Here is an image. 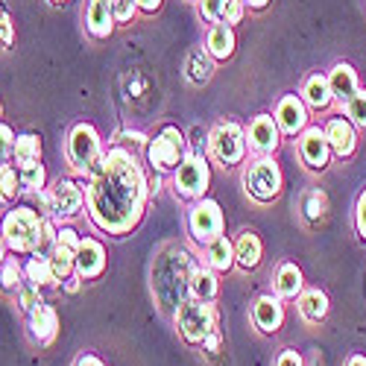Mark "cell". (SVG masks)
<instances>
[{
	"label": "cell",
	"mask_w": 366,
	"mask_h": 366,
	"mask_svg": "<svg viewBox=\"0 0 366 366\" xmlns=\"http://www.w3.org/2000/svg\"><path fill=\"white\" fill-rule=\"evenodd\" d=\"M0 117H4V103H0Z\"/></svg>",
	"instance_id": "obj_54"
},
{
	"label": "cell",
	"mask_w": 366,
	"mask_h": 366,
	"mask_svg": "<svg viewBox=\"0 0 366 366\" xmlns=\"http://www.w3.org/2000/svg\"><path fill=\"white\" fill-rule=\"evenodd\" d=\"M6 252H9V243H6L4 232H0V264H4V261H6Z\"/></svg>",
	"instance_id": "obj_50"
},
{
	"label": "cell",
	"mask_w": 366,
	"mask_h": 366,
	"mask_svg": "<svg viewBox=\"0 0 366 366\" xmlns=\"http://www.w3.org/2000/svg\"><path fill=\"white\" fill-rule=\"evenodd\" d=\"M68 164L79 173V176H88L91 170L97 167V162L103 159V141H100V132L91 127V124H76L68 135Z\"/></svg>",
	"instance_id": "obj_9"
},
{
	"label": "cell",
	"mask_w": 366,
	"mask_h": 366,
	"mask_svg": "<svg viewBox=\"0 0 366 366\" xmlns=\"http://www.w3.org/2000/svg\"><path fill=\"white\" fill-rule=\"evenodd\" d=\"M247 129L237 120H220V124L208 132V152L211 159L223 167H234L247 159Z\"/></svg>",
	"instance_id": "obj_8"
},
{
	"label": "cell",
	"mask_w": 366,
	"mask_h": 366,
	"mask_svg": "<svg viewBox=\"0 0 366 366\" xmlns=\"http://www.w3.org/2000/svg\"><path fill=\"white\" fill-rule=\"evenodd\" d=\"M15 47V24L9 12L0 6V50H12Z\"/></svg>",
	"instance_id": "obj_38"
},
{
	"label": "cell",
	"mask_w": 366,
	"mask_h": 366,
	"mask_svg": "<svg viewBox=\"0 0 366 366\" xmlns=\"http://www.w3.org/2000/svg\"><path fill=\"white\" fill-rule=\"evenodd\" d=\"M299 156H302V162H305V167L308 170H325L328 164H331V144H328V138H325V129H320V127H308L302 135H299Z\"/></svg>",
	"instance_id": "obj_13"
},
{
	"label": "cell",
	"mask_w": 366,
	"mask_h": 366,
	"mask_svg": "<svg viewBox=\"0 0 366 366\" xmlns=\"http://www.w3.org/2000/svg\"><path fill=\"white\" fill-rule=\"evenodd\" d=\"M12 162L15 167L29 164V162H41V138L36 132H24L15 138V149H12Z\"/></svg>",
	"instance_id": "obj_32"
},
{
	"label": "cell",
	"mask_w": 366,
	"mask_h": 366,
	"mask_svg": "<svg viewBox=\"0 0 366 366\" xmlns=\"http://www.w3.org/2000/svg\"><path fill=\"white\" fill-rule=\"evenodd\" d=\"M299 97L305 100V106H308V109H317V112L328 109L334 103L331 85H328V74H311V76H305Z\"/></svg>",
	"instance_id": "obj_22"
},
{
	"label": "cell",
	"mask_w": 366,
	"mask_h": 366,
	"mask_svg": "<svg viewBox=\"0 0 366 366\" xmlns=\"http://www.w3.org/2000/svg\"><path fill=\"white\" fill-rule=\"evenodd\" d=\"M74 249H68V247H62V243H56V247L50 249V255H47V261H50V269H53V279H56V285H62L65 279H71L74 272H76V261H74Z\"/></svg>",
	"instance_id": "obj_30"
},
{
	"label": "cell",
	"mask_w": 366,
	"mask_h": 366,
	"mask_svg": "<svg viewBox=\"0 0 366 366\" xmlns=\"http://www.w3.org/2000/svg\"><path fill=\"white\" fill-rule=\"evenodd\" d=\"M194 255L179 247V243H164L156 252L149 279H152V293L164 314H176L182 305L191 299V276H194Z\"/></svg>",
	"instance_id": "obj_2"
},
{
	"label": "cell",
	"mask_w": 366,
	"mask_h": 366,
	"mask_svg": "<svg viewBox=\"0 0 366 366\" xmlns=\"http://www.w3.org/2000/svg\"><path fill=\"white\" fill-rule=\"evenodd\" d=\"M302 211H305V220L308 223H320L328 211V197L322 191H308L302 197Z\"/></svg>",
	"instance_id": "obj_35"
},
{
	"label": "cell",
	"mask_w": 366,
	"mask_h": 366,
	"mask_svg": "<svg viewBox=\"0 0 366 366\" xmlns=\"http://www.w3.org/2000/svg\"><path fill=\"white\" fill-rule=\"evenodd\" d=\"M299 317L311 325H320L328 317V296L320 287H308L299 293Z\"/></svg>",
	"instance_id": "obj_25"
},
{
	"label": "cell",
	"mask_w": 366,
	"mask_h": 366,
	"mask_svg": "<svg viewBox=\"0 0 366 366\" xmlns=\"http://www.w3.org/2000/svg\"><path fill=\"white\" fill-rule=\"evenodd\" d=\"M247 6L249 9H264V6H269V0H247Z\"/></svg>",
	"instance_id": "obj_52"
},
{
	"label": "cell",
	"mask_w": 366,
	"mask_h": 366,
	"mask_svg": "<svg viewBox=\"0 0 366 366\" xmlns=\"http://www.w3.org/2000/svg\"><path fill=\"white\" fill-rule=\"evenodd\" d=\"M74 366H106L97 355H91V352H85V355H79L76 360H74Z\"/></svg>",
	"instance_id": "obj_47"
},
{
	"label": "cell",
	"mask_w": 366,
	"mask_h": 366,
	"mask_svg": "<svg viewBox=\"0 0 366 366\" xmlns=\"http://www.w3.org/2000/svg\"><path fill=\"white\" fill-rule=\"evenodd\" d=\"M261 255H264L261 237H258L252 229L240 232V237L234 240V267H240V269L252 272V269H258V264H261Z\"/></svg>",
	"instance_id": "obj_21"
},
{
	"label": "cell",
	"mask_w": 366,
	"mask_h": 366,
	"mask_svg": "<svg viewBox=\"0 0 366 366\" xmlns=\"http://www.w3.org/2000/svg\"><path fill=\"white\" fill-rule=\"evenodd\" d=\"M328 85H331L334 100H340V103H349L355 97V91L360 88L357 85V74H355V68L349 62H337L328 71Z\"/></svg>",
	"instance_id": "obj_23"
},
{
	"label": "cell",
	"mask_w": 366,
	"mask_h": 366,
	"mask_svg": "<svg viewBox=\"0 0 366 366\" xmlns=\"http://www.w3.org/2000/svg\"><path fill=\"white\" fill-rule=\"evenodd\" d=\"M50 199H53V220L62 223V220H74V217L82 214L85 191L79 188V182L59 176L53 182V188H50Z\"/></svg>",
	"instance_id": "obj_11"
},
{
	"label": "cell",
	"mask_w": 366,
	"mask_h": 366,
	"mask_svg": "<svg viewBox=\"0 0 366 366\" xmlns=\"http://www.w3.org/2000/svg\"><path fill=\"white\" fill-rule=\"evenodd\" d=\"M346 366H366V357H363V355H352V357L346 360Z\"/></svg>",
	"instance_id": "obj_51"
},
{
	"label": "cell",
	"mask_w": 366,
	"mask_h": 366,
	"mask_svg": "<svg viewBox=\"0 0 366 366\" xmlns=\"http://www.w3.org/2000/svg\"><path fill=\"white\" fill-rule=\"evenodd\" d=\"M276 366H305V360H302V355H299L296 349H285V352L276 357Z\"/></svg>",
	"instance_id": "obj_46"
},
{
	"label": "cell",
	"mask_w": 366,
	"mask_h": 366,
	"mask_svg": "<svg viewBox=\"0 0 366 366\" xmlns=\"http://www.w3.org/2000/svg\"><path fill=\"white\" fill-rule=\"evenodd\" d=\"M252 322L264 334L282 331V325H285V305H282V299L272 296V293L258 296L255 305H252Z\"/></svg>",
	"instance_id": "obj_16"
},
{
	"label": "cell",
	"mask_w": 366,
	"mask_h": 366,
	"mask_svg": "<svg viewBox=\"0 0 366 366\" xmlns=\"http://www.w3.org/2000/svg\"><path fill=\"white\" fill-rule=\"evenodd\" d=\"M243 188L255 202H272L279 199L282 188H285V173L279 167V162L272 156H258L255 162H249L243 167Z\"/></svg>",
	"instance_id": "obj_6"
},
{
	"label": "cell",
	"mask_w": 366,
	"mask_h": 366,
	"mask_svg": "<svg viewBox=\"0 0 366 366\" xmlns=\"http://www.w3.org/2000/svg\"><path fill=\"white\" fill-rule=\"evenodd\" d=\"M247 0H229L226 4V9H223V21L229 24V26H234V24H240L243 21V15H247Z\"/></svg>",
	"instance_id": "obj_41"
},
{
	"label": "cell",
	"mask_w": 366,
	"mask_h": 366,
	"mask_svg": "<svg viewBox=\"0 0 366 366\" xmlns=\"http://www.w3.org/2000/svg\"><path fill=\"white\" fill-rule=\"evenodd\" d=\"M74 261H76V276L82 282H94L106 272V261H109L106 258V247L97 237H82Z\"/></svg>",
	"instance_id": "obj_14"
},
{
	"label": "cell",
	"mask_w": 366,
	"mask_h": 366,
	"mask_svg": "<svg viewBox=\"0 0 366 366\" xmlns=\"http://www.w3.org/2000/svg\"><path fill=\"white\" fill-rule=\"evenodd\" d=\"M114 0H88L85 6V29L94 39H109L114 33Z\"/></svg>",
	"instance_id": "obj_18"
},
{
	"label": "cell",
	"mask_w": 366,
	"mask_h": 366,
	"mask_svg": "<svg viewBox=\"0 0 366 366\" xmlns=\"http://www.w3.org/2000/svg\"><path fill=\"white\" fill-rule=\"evenodd\" d=\"M343 106H346V117L355 124V129H366V88H357L355 97Z\"/></svg>",
	"instance_id": "obj_36"
},
{
	"label": "cell",
	"mask_w": 366,
	"mask_h": 366,
	"mask_svg": "<svg viewBox=\"0 0 366 366\" xmlns=\"http://www.w3.org/2000/svg\"><path fill=\"white\" fill-rule=\"evenodd\" d=\"M185 76L191 85H205L211 76H214V59L205 47H194L185 56Z\"/></svg>",
	"instance_id": "obj_26"
},
{
	"label": "cell",
	"mask_w": 366,
	"mask_h": 366,
	"mask_svg": "<svg viewBox=\"0 0 366 366\" xmlns=\"http://www.w3.org/2000/svg\"><path fill=\"white\" fill-rule=\"evenodd\" d=\"M15 132H12V127H6V124H0V162H6V159H12V149H15Z\"/></svg>",
	"instance_id": "obj_43"
},
{
	"label": "cell",
	"mask_w": 366,
	"mask_h": 366,
	"mask_svg": "<svg viewBox=\"0 0 366 366\" xmlns=\"http://www.w3.org/2000/svg\"><path fill=\"white\" fill-rule=\"evenodd\" d=\"M24 276H26L29 285H36V287H53L56 285L47 255H39V252H33L24 261Z\"/></svg>",
	"instance_id": "obj_29"
},
{
	"label": "cell",
	"mask_w": 366,
	"mask_h": 366,
	"mask_svg": "<svg viewBox=\"0 0 366 366\" xmlns=\"http://www.w3.org/2000/svg\"><path fill=\"white\" fill-rule=\"evenodd\" d=\"M234 47H237L234 26H229L226 21L211 24L208 36H205V50L211 53V59H214V62H226V59L234 56Z\"/></svg>",
	"instance_id": "obj_20"
},
{
	"label": "cell",
	"mask_w": 366,
	"mask_h": 366,
	"mask_svg": "<svg viewBox=\"0 0 366 366\" xmlns=\"http://www.w3.org/2000/svg\"><path fill=\"white\" fill-rule=\"evenodd\" d=\"M220 349H223V334H220V328H217V331L211 334V337H208V340L202 343V352H205L208 357H214V355H217Z\"/></svg>",
	"instance_id": "obj_45"
},
{
	"label": "cell",
	"mask_w": 366,
	"mask_h": 366,
	"mask_svg": "<svg viewBox=\"0 0 366 366\" xmlns=\"http://www.w3.org/2000/svg\"><path fill=\"white\" fill-rule=\"evenodd\" d=\"M26 276H24V264L18 258H6L4 264H0V290L15 296L21 287H24Z\"/></svg>",
	"instance_id": "obj_34"
},
{
	"label": "cell",
	"mask_w": 366,
	"mask_h": 366,
	"mask_svg": "<svg viewBox=\"0 0 366 366\" xmlns=\"http://www.w3.org/2000/svg\"><path fill=\"white\" fill-rule=\"evenodd\" d=\"M15 302H18V308L24 311V314H29V311H36L39 305L44 302L41 299V287H36V285H29V282H24V287L15 293Z\"/></svg>",
	"instance_id": "obj_37"
},
{
	"label": "cell",
	"mask_w": 366,
	"mask_h": 366,
	"mask_svg": "<svg viewBox=\"0 0 366 366\" xmlns=\"http://www.w3.org/2000/svg\"><path fill=\"white\" fill-rule=\"evenodd\" d=\"M226 4H229V0H199V15H202L208 24H220Z\"/></svg>",
	"instance_id": "obj_39"
},
{
	"label": "cell",
	"mask_w": 366,
	"mask_h": 366,
	"mask_svg": "<svg viewBox=\"0 0 366 366\" xmlns=\"http://www.w3.org/2000/svg\"><path fill=\"white\" fill-rule=\"evenodd\" d=\"M211 188V164L202 149H191V156L173 170V191L179 199L197 202Z\"/></svg>",
	"instance_id": "obj_7"
},
{
	"label": "cell",
	"mask_w": 366,
	"mask_h": 366,
	"mask_svg": "<svg viewBox=\"0 0 366 366\" xmlns=\"http://www.w3.org/2000/svg\"><path fill=\"white\" fill-rule=\"evenodd\" d=\"M205 267H211L214 272H229L234 267V243L226 234H220L205 247Z\"/></svg>",
	"instance_id": "obj_28"
},
{
	"label": "cell",
	"mask_w": 366,
	"mask_h": 366,
	"mask_svg": "<svg viewBox=\"0 0 366 366\" xmlns=\"http://www.w3.org/2000/svg\"><path fill=\"white\" fill-rule=\"evenodd\" d=\"M112 12H114V24H132L141 9H138L135 0H114V9Z\"/></svg>",
	"instance_id": "obj_40"
},
{
	"label": "cell",
	"mask_w": 366,
	"mask_h": 366,
	"mask_svg": "<svg viewBox=\"0 0 366 366\" xmlns=\"http://www.w3.org/2000/svg\"><path fill=\"white\" fill-rule=\"evenodd\" d=\"M18 176H21V191L24 194H39L47 188V170L41 162H29V164H21L18 167Z\"/></svg>",
	"instance_id": "obj_33"
},
{
	"label": "cell",
	"mask_w": 366,
	"mask_h": 366,
	"mask_svg": "<svg viewBox=\"0 0 366 366\" xmlns=\"http://www.w3.org/2000/svg\"><path fill=\"white\" fill-rule=\"evenodd\" d=\"M50 6H65V4H71V0H47Z\"/></svg>",
	"instance_id": "obj_53"
},
{
	"label": "cell",
	"mask_w": 366,
	"mask_h": 366,
	"mask_svg": "<svg viewBox=\"0 0 366 366\" xmlns=\"http://www.w3.org/2000/svg\"><path fill=\"white\" fill-rule=\"evenodd\" d=\"M0 232H4L9 249L15 255H33L44 234V217L33 205H9L4 220H0Z\"/></svg>",
	"instance_id": "obj_3"
},
{
	"label": "cell",
	"mask_w": 366,
	"mask_h": 366,
	"mask_svg": "<svg viewBox=\"0 0 366 366\" xmlns=\"http://www.w3.org/2000/svg\"><path fill=\"white\" fill-rule=\"evenodd\" d=\"M191 156V144L185 141L179 127L167 124L147 141V164L156 173H173L182 162Z\"/></svg>",
	"instance_id": "obj_5"
},
{
	"label": "cell",
	"mask_w": 366,
	"mask_h": 366,
	"mask_svg": "<svg viewBox=\"0 0 366 366\" xmlns=\"http://www.w3.org/2000/svg\"><path fill=\"white\" fill-rule=\"evenodd\" d=\"M56 243H62V247H68V249H79V243H82V234L74 229V226H68V223H59V240Z\"/></svg>",
	"instance_id": "obj_42"
},
{
	"label": "cell",
	"mask_w": 366,
	"mask_h": 366,
	"mask_svg": "<svg viewBox=\"0 0 366 366\" xmlns=\"http://www.w3.org/2000/svg\"><path fill=\"white\" fill-rule=\"evenodd\" d=\"M79 285H82V279L76 276V272H74V276H71V279H65V282H62L65 293H76V290H79Z\"/></svg>",
	"instance_id": "obj_49"
},
{
	"label": "cell",
	"mask_w": 366,
	"mask_h": 366,
	"mask_svg": "<svg viewBox=\"0 0 366 366\" xmlns=\"http://www.w3.org/2000/svg\"><path fill=\"white\" fill-rule=\"evenodd\" d=\"M149 179L127 147L103 152L97 167L85 176V208L88 217L106 234H129L147 211Z\"/></svg>",
	"instance_id": "obj_1"
},
{
	"label": "cell",
	"mask_w": 366,
	"mask_h": 366,
	"mask_svg": "<svg viewBox=\"0 0 366 366\" xmlns=\"http://www.w3.org/2000/svg\"><path fill=\"white\" fill-rule=\"evenodd\" d=\"M217 320H220V314L214 308V302H202V299H194V296L173 314L179 337L188 346H202L211 334L217 331Z\"/></svg>",
	"instance_id": "obj_4"
},
{
	"label": "cell",
	"mask_w": 366,
	"mask_h": 366,
	"mask_svg": "<svg viewBox=\"0 0 366 366\" xmlns=\"http://www.w3.org/2000/svg\"><path fill=\"white\" fill-rule=\"evenodd\" d=\"M26 328H29V337H33L36 343L47 346V343H53L56 331H59V314L50 308L47 302H41L36 311L26 314Z\"/></svg>",
	"instance_id": "obj_19"
},
{
	"label": "cell",
	"mask_w": 366,
	"mask_h": 366,
	"mask_svg": "<svg viewBox=\"0 0 366 366\" xmlns=\"http://www.w3.org/2000/svg\"><path fill=\"white\" fill-rule=\"evenodd\" d=\"M247 147L255 156H272L282 147V129L272 114H255L247 129Z\"/></svg>",
	"instance_id": "obj_12"
},
{
	"label": "cell",
	"mask_w": 366,
	"mask_h": 366,
	"mask_svg": "<svg viewBox=\"0 0 366 366\" xmlns=\"http://www.w3.org/2000/svg\"><path fill=\"white\" fill-rule=\"evenodd\" d=\"M220 272H214L205 264H197L194 267V276H191V296L194 299H202V302H214L220 296Z\"/></svg>",
	"instance_id": "obj_27"
},
{
	"label": "cell",
	"mask_w": 366,
	"mask_h": 366,
	"mask_svg": "<svg viewBox=\"0 0 366 366\" xmlns=\"http://www.w3.org/2000/svg\"><path fill=\"white\" fill-rule=\"evenodd\" d=\"M355 229L366 240V191L357 197V205H355Z\"/></svg>",
	"instance_id": "obj_44"
},
{
	"label": "cell",
	"mask_w": 366,
	"mask_h": 366,
	"mask_svg": "<svg viewBox=\"0 0 366 366\" xmlns=\"http://www.w3.org/2000/svg\"><path fill=\"white\" fill-rule=\"evenodd\" d=\"M226 229V217H223V208L217 199H197L188 208V234L199 243V247H208L211 240H217Z\"/></svg>",
	"instance_id": "obj_10"
},
{
	"label": "cell",
	"mask_w": 366,
	"mask_h": 366,
	"mask_svg": "<svg viewBox=\"0 0 366 366\" xmlns=\"http://www.w3.org/2000/svg\"><path fill=\"white\" fill-rule=\"evenodd\" d=\"M135 4H138V9H141V12L152 15V12H159V9H162L164 0H135Z\"/></svg>",
	"instance_id": "obj_48"
},
{
	"label": "cell",
	"mask_w": 366,
	"mask_h": 366,
	"mask_svg": "<svg viewBox=\"0 0 366 366\" xmlns=\"http://www.w3.org/2000/svg\"><path fill=\"white\" fill-rule=\"evenodd\" d=\"M21 176H18V167L15 164H6L0 162V208H9L15 205V199L21 197Z\"/></svg>",
	"instance_id": "obj_31"
},
{
	"label": "cell",
	"mask_w": 366,
	"mask_h": 366,
	"mask_svg": "<svg viewBox=\"0 0 366 366\" xmlns=\"http://www.w3.org/2000/svg\"><path fill=\"white\" fill-rule=\"evenodd\" d=\"M276 124L282 129V135H302L308 129V106L299 94H285L276 103Z\"/></svg>",
	"instance_id": "obj_15"
},
{
	"label": "cell",
	"mask_w": 366,
	"mask_h": 366,
	"mask_svg": "<svg viewBox=\"0 0 366 366\" xmlns=\"http://www.w3.org/2000/svg\"><path fill=\"white\" fill-rule=\"evenodd\" d=\"M272 287H276V296H279V299H299V293L305 290L302 269H299L293 261L279 264L276 279H272Z\"/></svg>",
	"instance_id": "obj_24"
},
{
	"label": "cell",
	"mask_w": 366,
	"mask_h": 366,
	"mask_svg": "<svg viewBox=\"0 0 366 366\" xmlns=\"http://www.w3.org/2000/svg\"><path fill=\"white\" fill-rule=\"evenodd\" d=\"M325 138L331 144V152L337 159H349L357 147V132L349 117H331L325 124Z\"/></svg>",
	"instance_id": "obj_17"
}]
</instances>
